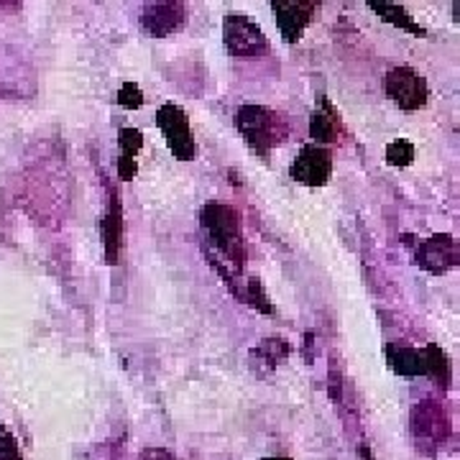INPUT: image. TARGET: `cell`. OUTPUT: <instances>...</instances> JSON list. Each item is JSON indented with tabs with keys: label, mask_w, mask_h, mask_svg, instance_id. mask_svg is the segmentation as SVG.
<instances>
[{
	"label": "cell",
	"mask_w": 460,
	"mask_h": 460,
	"mask_svg": "<svg viewBox=\"0 0 460 460\" xmlns=\"http://www.w3.org/2000/svg\"><path fill=\"white\" fill-rule=\"evenodd\" d=\"M236 126H239L240 136L246 138L248 149L256 152L258 156H269L273 146H279L290 128H287V120L282 118L279 113H273L264 105H243L236 113Z\"/></svg>",
	"instance_id": "6da1fadb"
},
{
	"label": "cell",
	"mask_w": 460,
	"mask_h": 460,
	"mask_svg": "<svg viewBox=\"0 0 460 460\" xmlns=\"http://www.w3.org/2000/svg\"><path fill=\"white\" fill-rule=\"evenodd\" d=\"M200 222H203L210 243L225 256H230V261L239 264L240 269L243 266V256L246 254H243V240H240L239 213L230 204L210 203L203 207Z\"/></svg>",
	"instance_id": "7a4b0ae2"
},
{
	"label": "cell",
	"mask_w": 460,
	"mask_h": 460,
	"mask_svg": "<svg viewBox=\"0 0 460 460\" xmlns=\"http://www.w3.org/2000/svg\"><path fill=\"white\" fill-rule=\"evenodd\" d=\"M394 371L402 376H432L438 381H450V363L438 345L425 348H396L389 351Z\"/></svg>",
	"instance_id": "3957f363"
},
{
	"label": "cell",
	"mask_w": 460,
	"mask_h": 460,
	"mask_svg": "<svg viewBox=\"0 0 460 460\" xmlns=\"http://www.w3.org/2000/svg\"><path fill=\"white\" fill-rule=\"evenodd\" d=\"M222 39H225V49L239 59H256L269 49V41L261 31V26H256L246 13H228L225 16Z\"/></svg>",
	"instance_id": "277c9868"
},
{
	"label": "cell",
	"mask_w": 460,
	"mask_h": 460,
	"mask_svg": "<svg viewBox=\"0 0 460 460\" xmlns=\"http://www.w3.org/2000/svg\"><path fill=\"white\" fill-rule=\"evenodd\" d=\"M156 126L161 128V134L167 138V146L174 153V159H179V161L195 159L197 146H195V138H192V131H189L187 113L179 105H174V102L161 105L159 113H156Z\"/></svg>",
	"instance_id": "5b68a950"
},
{
	"label": "cell",
	"mask_w": 460,
	"mask_h": 460,
	"mask_svg": "<svg viewBox=\"0 0 460 460\" xmlns=\"http://www.w3.org/2000/svg\"><path fill=\"white\" fill-rule=\"evenodd\" d=\"M384 90L402 110H420L425 108L430 90H427L425 77L412 67H394L389 69Z\"/></svg>",
	"instance_id": "8992f818"
},
{
	"label": "cell",
	"mask_w": 460,
	"mask_h": 460,
	"mask_svg": "<svg viewBox=\"0 0 460 460\" xmlns=\"http://www.w3.org/2000/svg\"><path fill=\"white\" fill-rule=\"evenodd\" d=\"M317 8H320V3H315V0H273V18H276V26L287 44H294L302 39L309 21L317 13Z\"/></svg>",
	"instance_id": "52a82bcc"
},
{
	"label": "cell",
	"mask_w": 460,
	"mask_h": 460,
	"mask_svg": "<svg viewBox=\"0 0 460 460\" xmlns=\"http://www.w3.org/2000/svg\"><path fill=\"white\" fill-rule=\"evenodd\" d=\"M291 179L299 182V185H307V187H323L327 185L330 174H333V156L323 146H302L299 156L294 159L291 164Z\"/></svg>",
	"instance_id": "ba28073f"
},
{
	"label": "cell",
	"mask_w": 460,
	"mask_h": 460,
	"mask_svg": "<svg viewBox=\"0 0 460 460\" xmlns=\"http://www.w3.org/2000/svg\"><path fill=\"white\" fill-rule=\"evenodd\" d=\"M458 243L453 236H432L417 246V264L430 273L450 272L458 266Z\"/></svg>",
	"instance_id": "9c48e42d"
},
{
	"label": "cell",
	"mask_w": 460,
	"mask_h": 460,
	"mask_svg": "<svg viewBox=\"0 0 460 460\" xmlns=\"http://www.w3.org/2000/svg\"><path fill=\"white\" fill-rule=\"evenodd\" d=\"M185 5L182 3H149L141 13V29L149 36H169L185 26Z\"/></svg>",
	"instance_id": "30bf717a"
},
{
	"label": "cell",
	"mask_w": 460,
	"mask_h": 460,
	"mask_svg": "<svg viewBox=\"0 0 460 460\" xmlns=\"http://www.w3.org/2000/svg\"><path fill=\"white\" fill-rule=\"evenodd\" d=\"M102 239H105V256H108V264H118V248L120 239H123V221H120V203L116 195H113V203H110V213H108L105 221H102Z\"/></svg>",
	"instance_id": "8fae6325"
},
{
	"label": "cell",
	"mask_w": 460,
	"mask_h": 460,
	"mask_svg": "<svg viewBox=\"0 0 460 460\" xmlns=\"http://www.w3.org/2000/svg\"><path fill=\"white\" fill-rule=\"evenodd\" d=\"M369 8H371L374 13H378L381 21L392 23L396 29H402V31H409V34L414 36H427L425 29H422L420 23H414L407 11H404L402 5H396V3H384V0H378V3H369Z\"/></svg>",
	"instance_id": "7c38bea8"
},
{
	"label": "cell",
	"mask_w": 460,
	"mask_h": 460,
	"mask_svg": "<svg viewBox=\"0 0 460 460\" xmlns=\"http://www.w3.org/2000/svg\"><path fill=\"white\" fill-rule=\"evenodd\" d=\"M338 134H341V126H338L335 113H323V110L312 113V118H309V136L315 138L317 143H333V141H338Z\"/></svg>",
	"instance_id": "4fadbf2b"
},
{
	"label": "cell",
	"mask_w": 460,
	"mask_h": 460,
	"mask_svg": "<svg viewBox=\"0 0 460 460\" xmlns=\"http://www.w3.org/2000/svg\"><path fill=\"white\" fill-rule=\"evenodd\" d=\"M386 161L392 167H409L414 161V146L409 143L407 138H399V141H392L386 146Z\"/></svg>",
	"instance_id": "5bb4252c"
},
{
	"label": "cell",
	"mask_w": 460,
	"mask_h": 460,
	"mask_svg": "<svg viewBox=\"0 0 460 460\" xmlns=\"http://www.w3.org/2000/svg\"><path fill=\"white\" fill-rule=\"evenodd\" d=\"M118 146H120V159H136V153L143 146V136L136 128H120L118 131Z\"/></svg>",
	"instance_id": "9a60e30c"
},
{
	"label": "cell",
	"mask_w": 460,
	"mask_h": 460,
	"mask_svg": "<svg viewBox=\"0 0 460 460\" xmlns=\"http://www.w3.org/2000/svg\"><path fill=\"white\" fill-rule=\"evenodd\" d=\"M118 105L120 108H126V110H138V108L143 105V92H141V87L134 85V82H126L118 92Z\"/></svg>",
	"instance_id": "2e32d148"
},
{
	"label": "cell",
	"mask_w": 460,
	"mask_h": 460,
	"mask_svg": "<svg viewBox=\"0 0 460 460\" xmlns=\"http://www.w3.org/2000/svg\"><path fill=\"white\" fill-rule=\"evenodd\" d=\"M0 460H23L16 438L5 430V425H0Z\"/></svg>",
	"instance_id": "e0dca14e"
},
{
	"label": "cell",
	"mask_w": 460,
	"mask_h": 460,
	"mask_svg": "<svg viewBox=\"0 0 460 460\" xmlns=\"http://www.w3.org/2000/svg\"><path fill=\"white\" fill-rule=\"evenodd\" d=\"M136 171H138V164H136V159H118V177L120 179H134L136 177Z\"/></svg>",
	"instance_id": "ac0fdd59"
},
{
	"label": "cell",
	"mask_w": 460,
	"mask_h": 460,
	"mask_svg": "<svg viewBox=\"0 0 460 460\" xmlns=\"http://www.w3.org/2000/svg\"><path fill=\"white\" fill-rule=\"evenodd\" d=\"M146 458H153V460H174L169 456V453H167V450H149V453H146Z\"/></svg>",
	"instance_id": "d6986e66"
},
{
	"label": "cell",
	"mask_w": 460,
	"mask_h": 460,
	"mask_svg": "<svg viewBox=\"0 0 460 460\" xmlns=\"http://www.w3.org/2000/svg\"><path fill=\"white\" fill-rule=\"evenodd\" d=\"M264 460H291V458H264Z\"/></svg>",
	"instance_id": "ffe728a7"
}]
</instances>
